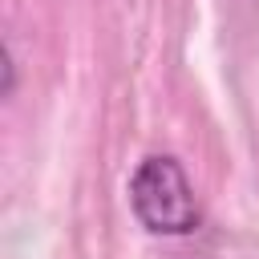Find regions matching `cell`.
Listing matches in <instances>:
<instances>
[{"label":"cell","instance_id":"1","mask_svg":"<svg viewBox=\"0 0 259 259\" xmlns=\"http://www.w3.org/2000/svg\"><path fill=\"white\" fill-rule=\"evenodd\" d=\"M130 210L154 235H190L202 223L194 186L178 158L150 154L130 174Z\"/></svg>","mask_w":259,"mask_h":259}]
</instances>
